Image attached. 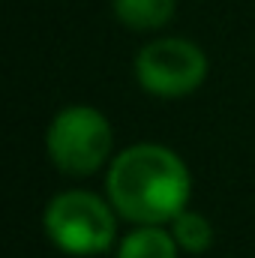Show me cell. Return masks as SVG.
<instances>
[{"label": "cell", "instance_id": "1", "mask_svg": "<svg viewBox=\"0 0 255 258\" xmlns=\"http://www.w3.org/2000/svg\"><path fill=\"white\" fill-rule=\"evenodd\" d=\"M105 186L123 219L162 225L186 210L192 177L174 150L162 144H132L111 159Z\"/></svg>", "mask_w": 255, "mask_h": 258}, {"label": "cell", "instance_id": "2", "mask_svg": "<svg viewBox=\"0 0 255 258\" xmlns=\"http://www.w3.org/2000/svg\"><path fill=\"white\" fill-rule=\"evenodd\" d=\"M114 213V204H105L99 195L72 189L48 201L42 225L48 240L66 255H99L117 237Z\"/></svg>", "mask_w": 255, "mask_h": 258}, {"label": "cell", "instance_id": "3", "mask_svg": "<svg viewBox=\"0 0 255 258\" xmlns=\"http://www.w3.org/2000/svg\"><path fill=\"white\" fill-rule=\"evenodd\" d=\"M111 123L90 105H66L63 111H57L45 135L51 162L69 177L96 174L111 156Z\"/></svg>", "mask_w": 255, "mask_h": 258}, {"label": "cell", "instance_id": "4", "mask_svg": "<svg viewBox=\"0 0 255 258\" xmlns=\"http://www.w3.org/2000/svg\"><path fill=\"white\" fill-rule=\"evenodd\" d=\"M207 75V57L189 39H156L135 57L138 84L159 99H180L201 87Z\"/></svg>", "mask_w": 255, "mask_h": 258}, {"label": "cell", "instance_id": "5", "mask_svg": "<svg viewBox=\"0 0 255 258\" xmlns=\"http://www.w3.org/2000/svg\"><path fill=\"white\" fill-rule=\"evenodd\" d=\"M177 240L162 225H141L120 240L117 258H177Z\"/></svg>", "mask_w": 255, "mask_h": 258}, {"label": "cell", "instance_id": "6", "mask_svg": "<svg viewBox=\"0 0 255 258\" xmlns=\"http://www.w3.org/2000/svg\"><path fill=\"white\" fill-rule=\"evenodd\" d=\"M114 15L132 30H156L174 15V0H114Z\"/></svg>", "mask_w": 255, "mask_h": 258}, {"label": "cell", "instance_id": "7", "mask_svg": "<svg viewBox=\"0 0 255 258\" xmlns=\"http://www.w3.org/2000/svg\"><path fill=\"white\" fill-rule=\"evenodd\" d=\"M168 225H171V234H174L177 246H180L183 252H192V255L207 252V249L213 246V240H216L210 219L201 216V213H195V210H189V207H186L183 213H177Z\"/></svg>", "mask_w": 255, "mask_h": 258}]
</instances>
